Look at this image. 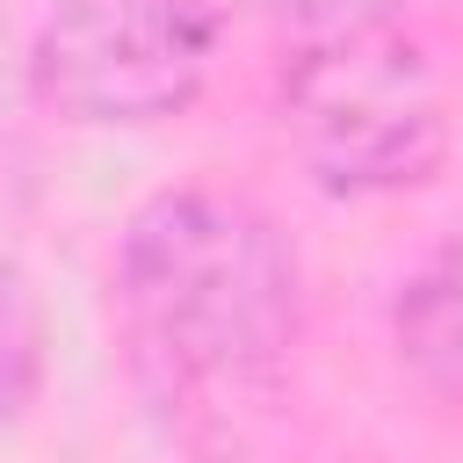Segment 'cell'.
I'll use <instances>...</instances> for the list:
<instances>
[{
  "mask_svg": "<svg viewBox=\"0 0 463 463\" xmlns=\"http://www.w3.org/2000/svg\"><path fill=\"white\" fill-rule=\"evenodd\" d=\"M116 333L137 391L181 434H224L275 405L297 333L304 275L282 224L232 188L152 195L116 246Z\"/></svg>",
  "mask_w": 463,
  "mask_h": 463,
  "instance_id": "1",
  "label": "cell"
},
{
  "mask_svg": "<svg viewBox=\"0 0 463 463\" xmlns=\"http://www.w3.org/2000/svg\"><path fill=\"white\" fill-rule=\"evenodd\" d=\"M282 130L333 195L434 181L449 152V109L427 51L405 36V0L282 36Z\"/></svg>",
  "mask_w": 463,
  "mask_h": 463,
  "instance_id": "2",
  "label": "cell"
},
{
  "mask_svg": "<svg viewBox=\"0 0 463 463\" xmlns=\"http://www.w3.org/2000/svg\"><path fill=\"white\" fill-rule=\"evenodd\" d=\"M210 65V0H58L29 51L36 101L65 123H166L195 109Z\"/></svg>",
  "mask_w": 463,
  "mask_h": 463,
  "instance_id": "3",
  "label": "cell"
},
{
  "mask_svg": "<svg viewBox=\"0 0 463 463\" xmlns=\"http://www.w3.org/2000/svg\"><path fill=\"white\" fill-rule=\"evenodd\" d=\"M398 354L449 398H463V232L441 239L398 289L391 304Z\"/></svg>",
  "mask_w": 463,
  "mask_h": 463,
  "instance_id": "4",
  "label": "cell"
},
{
  "mask_svg": "<svg viewBox=\"0 0 463 463\" xmlns=\"http://www.w3.org/2000/svg\"><path fill=\"white\" fill-rule=\"evenodd\" d=\"M36 311L22 297V282L0 268V420H14L36 391Z\"/></svg>",
  "mask_w": 463,
  "mask_h": 463,
  "instance_id": "5",
  "label": "cell"
}]
</instances>
